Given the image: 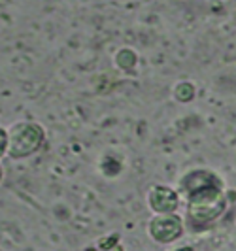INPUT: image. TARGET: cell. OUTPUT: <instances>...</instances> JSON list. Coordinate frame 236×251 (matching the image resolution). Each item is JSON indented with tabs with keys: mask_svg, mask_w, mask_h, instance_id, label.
Masks as SVG:
<instances>
[{
	"mask_svg": "<svg viewBox=\"0 0 236 251\" xmlns=\"http://www.w3.org/2000/svg\"><path fill=\"white\" fill-rule=\"evenodd\" d=\"M149 230H151V236L159 242H172L182 234V223L174 215H162L151 221Z\"/></svg>",
	"mask_w": 236,
	"mask_h": 251,
	"instance_id": "7a4b0ae2",
	"label": "cell"
},
{
	"mask_svg": "<svg viewBox=\"0 0 236 251\" xmlns=\"http://www.w3.org/2000/svg\"><path fill=\"white\" fill-rule=\"evenodd\" d=\"M149 204L155 212H172L178 206V195H176L172 189L161 187V185H155V187L149 191Z\"/></svg>",
	"mask_w": 236,
	"mask_h": 251,
	"instance_id": "3957f363",
	"label": "cell"
},
{
	"mask_svg": "<svg viewBox=\"0 0 236 251\" xmlns=\"http://www.w3.org/2000/svg\"><path fill=\"white\" fill-rule=\"evenodd\" d=\"M4 148H6V136H4V132L0 130V155H2Z\"/></svg>",
	"mask_w": 236,
	"mask_h": 251,
	"instance_id": "277c9868",
	"label": "cell"
},
{
	"mask_svg": "<svg viewBox=\"0 0 236 251\" xmlns=\"http://www.w3.org/2000/svg\"><path fill=\"white\" fill-rule=\"evenodd\" d=\"M182 187L189 197L191 204V215L195 219H206V206L213 217L223 212L225 199H223V183L211 174L210 170H197L191 172L189 176L182 181ZM191 217V219H193Z\"/></svg>",
	"mask_w": 236,
	"mask_h": 251,
	"instance_id": "6da1fadb",
	"label": "cell"
}]
</instances>
